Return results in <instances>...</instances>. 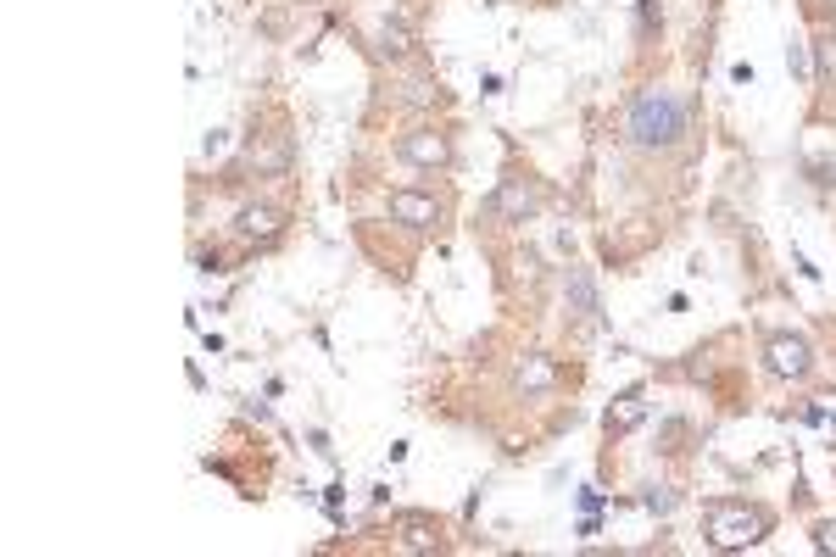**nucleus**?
Returning a JSON list of instances; mask_svg holds the SVG:
<instances>
[{"instance_id":"20e7f679","label":"nucleus","mask_w":836,"mask_h":557,"mask_svg":"<svg viewBox=\"0 0 836 557\" xmlns=\"http://www.w3.org/2000/svg\"><path fill=\"white\" fill-rule=\"evenodd\" d=\"M402 162H413V168H446L452 162V145H446V134H435V129H413V134H402Z\"/></svg>"},{"instance_id":"f03ea898","label":"nucleus","mask_w":836,"mask_h":557,"mask_svg":"<svg viewBox=\"0 0 836 557\" xmlns=\"http://www.w3.org/2000/svg\"><path fill=\"white\" fill-rule=\"evenodd\" d=\"M703 535H708V546H719V552L758 546L770 535V513H764V507H747V502H714L703 513Z\"/></svg>"},{"instance_id":"f257e3e1","label":"nucleus","mask_w":836,"mask_h":557,"mask_svg":"<svg viewBox=\"0 0 836 557\" xmlns=\"http://www.w3.org/2000/svg\"><path fill=\"white\" fill-rule=\"evenodd\" d=\"M625 129L641 151H664V145H675L680 129H686V106H680L669 90H641L636 101H630Z\"/></svg>"},{"instance_id":"39448f33","label":"nucleus","mask_w":836,"mask_h":557,"mask_svg":"<svg viewBox=\"0 0 836 557\" xmlns=\"http://www.w3.org/2000/svg\"><path fill=\"white\" fill-rule=\"evenodd\" d=\"M536 207H541V190L524 184V179H502V190L491 195V212H497L502 223H524Z\"/></svg>"},{"instance_id":"ddd939ff","label":"nucleus","mask_w":836,"mask_h":557,"mask_svg":"<svg viewBox=\"0 0 836 557\" xmlns=\"http://www.w3.org/2000/svg\"><path fill=\"white\" fill-rule=\"evenodd\" d=\"M430 101H441V90L430 78H407V106H430Z\"/></svg>"},{"instance_id":"2eb2a0df","label":"nucleus","mask_w":836,"mask_h":557,"mask_svg":"<svg viewBox=\"0 0 836 557\" xmlns=\"http://www.w3.org/2000/svg\"><path fill=\"white\" fill-rule=\"evenodd\" d=\"M814 51H820V67H825V73H836V34H825Z\"/></svg>"},{"instance_id":"f8f14e48","label":"nucleus","mask_w":836,"mask_h":557,"mask_svg":"<svg viewBox=\"0 0 836 557\" xmlns=\"http://www.w3.org/2000/svg\"><path fill=\"white\" fill-rule=\"evenodd\" d=\"M379 51H385V56H402V51H407V28H402V23H385V28H379Z\"/></svg>"},{"instance_id":"6e6552de","label":"nucleus","mask_w":836,"mask_h":557,"mask_svg":"<svg viewBox=\"0 0 836 557\" xmlns=\"http://www.w3.org/2000/svg\"><path fill=\"white\" fill-rule=\"evenodd\" d=\"M235 229L246 234V240H279V229H285V212H279V207H240Z\"/></svg>"},{"instance_id":"1a4fd4ad","label":"nucleus","mask_w":836,"mask_h":557,"mask_svg":"<svg viewBox=\"0 0 836 557\" xmlns=\"http://www.w3.org/2000/svg\"><path fill=\"white\" fill-rule=\"evenodd\" d=\"M563 301H569V312H580V318L597 312V285H591L586 268H569V279H563Z\"/></svg>"},{"instance_id":"9d476101","label":"nucleus","mask_w":836,"mask_h":557,"mask_svg":"<svg viewBox=\"0 0 836 557\" xmlns=\"http://www.w3.org/2000/svg\"><path fill=\"white\" fill-rule=\"evenodd\" d=\"M641 418H647V396H636V390H630V396H619L614 407H608V418H602V424H608V435H625V429H636Z\"/></svg>"},{"instance_id":"423d86ee","label":"nucleus","mask_w":836,"mask_h":557,"mask_svg":"<svg viewBox=\"0 0 836 557\" xmlns=\"http://www.w3.org/2000/svg\"><path fill=\"white\" fill-rule=\"evenodd\" d=\"M391 223L430 229V223H441V201L435 195H418V190H391Z\"/></svg>"},{"instance_id":"4468645a","label":"nucleus","mask_w":836,"mask_h":557,"mask_svg":"<svg viewBox=\"0 0 836 557\" xmlns=\"http://www.w3.org/2000/svg\"><path fill=\"white\" fill-rule=\"evenodd\" d=\"M647 507H653V513H669V507H675V491H664V485H653V491H647Z\"/></svg>"},{"instance_id":"dca6fc26","label":"nucleus","mask_w":836,"mask_h":557,"mask_svg":"<svg viewBox=\"0 0 836 557\" xmlns=\"http://www.w3.org/2000/svg\"><path fill=\"white\" fill-rule=\"evenodd\" d=\"M653 23H658V6L653 0H641V34H653Z\"/></svg>"},{"instance_id":"f3484780","label":"nucleus","mask_w":836,"mask_h":557,"mask_svg":"<svg viewBox=\"0 0 836 557\" xmlns=\"http://www.w3.org/2000/svg\"><path fill=\"white\" fill-rule=\"evenodd\" d=\"M786 62H792V73H809V56H803V45H792V51H786Z\"/></svg>"},{"instance_id":"0eeeda50","label":"nucleus","mask_w":836,"mask_h":557,"mask_svg":"<svg viewBox=\"0 0 836 557\" xmlns=\"http://www.w3.org/2000/svg\"><path fill=\"white\" fill-rule=\"evenodd\" d=\"M513 390H519V396H552V390H558V363L541 357V351H530V357L513 368Z\"/></svg>"},{"instance_id":"7ed1b4c3","label":"nucleus","mask_w":836,"mask_h":557,"mask_svg":"<svg viewBox=\"0 0 836 557\" xmlns=\"http://www.w3.org/2000/svg\"><path fill=\"white\" fill-rule=\"evenodd\" d=\"M764 357H770V374L775 379H809V368H814V351H809V340H803V335H770Z\"/></svg>"},{"instance_id":"9b49d317","label":"nucleus","mask_w":836,"mask_h":557,"mask_svg":"<svg viewBox=\"0 0 836 557\" xmlns=\"http://www.w3.org/2000/svg\"><path fill=\"white\" fill-rule=\"evenodd\" d=\"M441 541V530H430V519H402V546L407 552H430Z\"/></svg>"}]
</instances>
